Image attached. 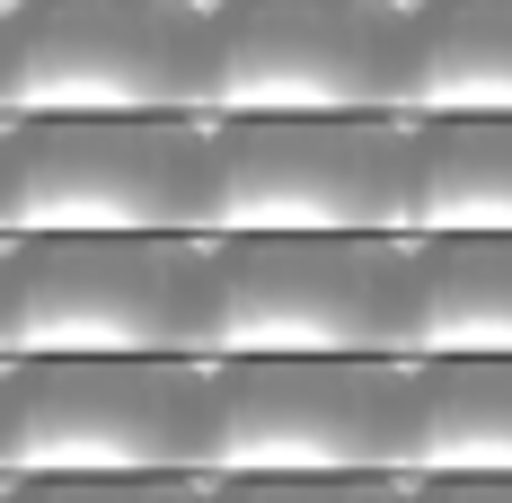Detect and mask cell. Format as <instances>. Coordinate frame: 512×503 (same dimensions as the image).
Returning a JSON list of instances; mask_svg holds the SVG:
<instances>
[{
    "instance_id": "cell-1",
    "label": "cell",
    "mask_w": 512,
    "mask_h": 503,
    "mask_svg": "<svg viewBox=\"0 0 512 503\" xmlns=\"http://www.w3.org/2000/svg\"><path fill=\"white\" fill-rule=\"evenodd\" d=\"M204 362H0V477H204Z\"/></svg>"
},
{
    "instance_id": "cell-2",
    "label": "cell",
    "mask_w": 512,
    "mask_h": 503,
    "mask_svg": "<svg viewBox=\"0 0 512 503\" xmlns=\"http://www.w3.org/2000/svg\"><path fill=\"white\" fill-rule=\"evenodd\" d=\"M212 9L204 0H9V124H115L204 115Z\"/></svg>"
},
{
    "instance_id": "cell-3",
    "label": "cell",
    "mask_w": 512,
    "mask_h": 503,
    "mask_svg": "<svg viewBox=\"0 0 512 503\" xmlns=\"http://www.w3.org/2000/svg\"><path fill=\"white\" fill-rule=\"evenodd\" d=\"M212 345H221L212 239H18L9 362H71V353L212 362Z\"/></svg>"
},
{
    "instance_id": "cell-4",
    "label": "cell",
    "mask_w": 512,
    "mask_h": 503,
    "mask_svg": "<svg viewBox=\"0 0 512 503\" xmlns=\"http://www.w3.org/2000/svg\"><path fill=\"white\" fill-rule=\"evenodd\" d=\"M18 239H221L212 124H18Z\"/></svg>"
},
{
    "instance_id": "cell-5",
    "label": "cell",
    "mask_w": 512,
    "mask_h": 503,
    "mask_svg": "<svg viewBox=\"0 0 512 503\" xmlns=\"http://www.w3.org/2000/svg\"><path fill=\"white\" fill-rule=\"evenodd\" d=\"M204 398V477H398L407 362L362 353L204 362Z\"/></svg>"
},
{
    "instance_id": "cell-6",
    "label": "cell",
    "mask_w": 512,
    "mask_h": 503,
    "mask_svg": "<svg viewBox=\"0 0 512 503\" xmlns=\"http://www.w3.org/2000/svg\"><path fill=\"white\" fill-rule=\"evenodd\" d=\"M204 9H212L204 124L398 115L407 0H204Z\"/></svg>"
},
{
    "instance_id": "cell-7",
    "label": "cell",
    "mask_w": 512,
    "mask_h": 503,
    "mask_svg": "<svg viewBox=\"0 0 512 503\" xmlns=\"http://www.w3.org/2000/svg\"><path fill=\"white\" fill-rule=\"evenodd\" d=\"M212 274H221L212 362L415 353V239H212Z\"/></svg>"
},
{
    "instance_id": "cell-8",
    "label": "cell",
    "mask_w": 512,
    "mask_h": 503,
    "mask_svg": "<svg viewBox=\"0 0 512 503\" xmlns=\"http://www.w3.org/2000/svg\"><path fill=\"white\" fill-rule=\"evenodd\" d=\"M212 151H221V239H407V115L212 124Z\"/></svg>"
},
{
    "instance_id": "cell-9",
    "label": "cell",
    "mask_w": 512,
    "mask_h": 503,
    "mask_svg": "<svg viewBox=\"0 0 512 503\" xmlns=\"http://www.w3.org/2000/svg\"><path fill=\"white\" fill-rule=\"evenodd\" d=\"M407 124H512V0H407Z\"/></svg>"
},
{
    "instance_id": "cell-10",
    "label": "cell",
    "mask_w": 512,
    "mask_h": 503,
    "mask_svg": "<svg viewBox=\"0 0 512 503\" xmlns=\"http://www.w3.org/2000/svg\"><path fill=\"white\" fill-rule=\"evenodd\" d=\"M398 477H512V353L407 362Z\"/></svg>"
},
{
    "instance_id": "cell-11",
    "label": "cell",
    "mask_w": 512,
    "mask_h": 503,
    "mask_svg": "<svg viewBox=\"0 0 512 503\" xmlns=\"http://www.w3.org/2000/svg\"><path fill=\"white\" fill-rule=\"evenodd\" d=\"M512 353V239H415V353Z\"/></svg>"
},
{
    "instance_id": "cell-12",
    "label": "cell",
    "mask_w": 512,
    "mask_h": 503,
    "mask_svg": "<svg viewBox=\"0 0 512 503\" xmlns=\"http://www.w3.org/2000/svg\"><path fill=\"white\" fill-rule=\"evenodd\" d=\"M407 239H512V124H415Z\"/></svg>"
},
{
    "instance_id": "cell-13",
    "label": "cell",
    "mask_w": 512,
    "mask_h": 503,
    "mask_svg": "<svg viewBox=\"0 0 512 503\" xmlns=\"http://www.w3.org/2000/svg\"><path fill=\"white\" fill-rule=\"evenodd\" d=\"M212 503H415L407 477H204Z\"/></svg>"
},
{
    "instance_id": "cell-14",
    "label": "cell",
    "mask_w": 512,
    "mask_h": 503,
    "mask_svg": "<svg viewBox=\"0 0 512 503\" xmlns=\"http://www.w3.org/2000/svg\"><path fill=\"white\" fill-rule=\"evenodd\" d=\"M9 503H212L204 477H9Z\"/></svg>"
},
{
    "instance_id": "cell-15",
    "label": "cell",
    "mask_w": 512,
    "mask_h": 503,
    "mask_svg": "<svg viewBox=\"0 0 512 503\" xmlns=\"http://www.w3.org/2000/svg\"><path fill=\"white\" fill-rule=\"evenodd\" d=\"M415 503H512V477H407Z\"/></svg>"
},
{
    "instance_id": "cell-16",
    "label": "cell",
    "mask_w": 512,
    "mask_h": 503,
    "mask_svg": "<svg viewBox=\"0 0 512 503\" xmlns=\"http://www.w3.org/2000/svg\"><path fill=\"white\" fill-rule=\"evenodd\" d=\"M0 239H18V124L0 115Z\"/></svg>"
},
{
    "instance_id": "cell-17",
    "label": "cell",
    "mask_w": 512,
    "mask_h": 503,
    "mask_svg": "<svg viewBox=\"0 0 512 503\" xmlns=\"http://www.w3.org/2000/svg\"><path fill=\"white\" fill-rule=\"evenodd\" d=\"M18 345V239H0V362Z\"/></svg>"
},
{
    "instance_id": "cell-18",
    "label": "cell",
    "mask_w": 512,
    "mask_h": 503,
    "mask_svg": "<svg viewBox=\"0 0 512 503\" xmlns=\"http://www.w3.org/2000/svg\"><path fill=\"white\" fill-rule=\"evenodd\" d=\"M0 89H9V0H0Z\"/></svg>"
},
{
    "instance_id": "cell-19",
    "label": "cell",
    "mask_w": 512,
    "mask_h": 503,
    "mask_svg": "<svg viewBox=\"0 0 512 503\" xmlns=\"http://www.w3.org/2000/svg\"><path fill=\"white\" fill-rule=\"evenodd\" d=\"M0 503H9V477H0Z\"/></svg>"
}]
</instances>
